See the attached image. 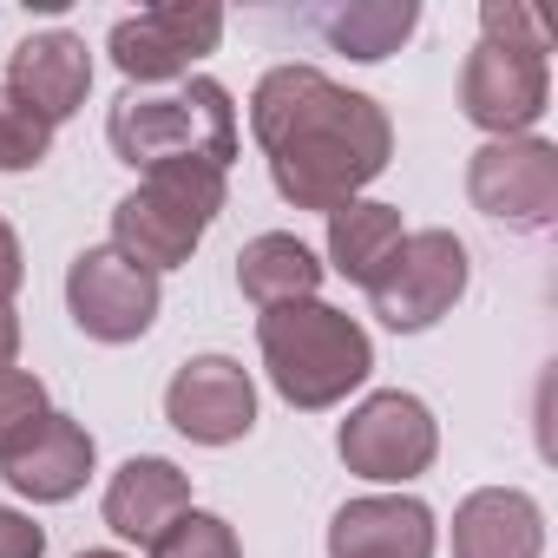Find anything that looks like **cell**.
<instances>
[{
	"label": "cell",
	"instance_id": "cell-1",
	"mask_svg": "<svg viewBox=\"0 0 558 558\" xmlns=\"http://www.w3.org/2000/svg\"><path fill=\"white\" fill-rule=\"evenodd\" d=\"M250 132L269 158V184L296 210H336L362 197L388 158H395V125L388 106L329 80L323 66H269L250 93Z\"/></svg>",
	"mask_w": 558,
	"mask_h": 558
},
{
	"label": "cell",
	"instance_id": "cell-2",
	"mask_svg": "<svg viewBox=\"0 0 558 558\" xmlns=\"http://www.w3.org/2000/svg\"><path fill=\"white\" fill-rule=\"evenodd\" d=\"M256 349L269 368V388L296 414L342 408L368 375H375V342L368 329L336 310V303H283L256 316Z\"/></svg>",
	"mask_w": 558,
	"mask_h": 558
},
{
	"label": "cell",
	"instance_id": "cell-3",
	"mask_svg": "<svg viewBox=\"0 0 558 558\" xmlns=\"http://www.w3.org/2000/svg\"><path fill=\"white\" fill-rule=\"evenodd\" d=\"M106 145L132 171H151V165H217V171H230L236 106L204 73H191L178 86H145V93L125 86L106 112Z\"/></svg>",
	"mask_w": 558,
	"mask_h": 558
},
{
	"label": "cell",
	"instance_id": "cell-4",
	"mask_svg": "<svg viewBox=\"0 0 558 558\" xmlns=\"http://www.w3.org/2000/svg\"><path fill=\"white\" fill-rule=\"evenodd\" d=\"M223 204H230V171H217V165H151L145 184L112 204V250L145 263L151 276L184 269Z\"/></svg>",
	"mask_w": 558,
	"mask_h": 558
},
{
	"label": "cell",
	"instance_id": "cell-5",
	"mask_svg": "<svg viewBox=\"0 0 558 558\" xmlns=\"http://www.w3.org/2000/svg\"><path fill=\"white\" fill-rule=\"evenodd\" d=\"M466 276H473V256L453 230H408L395 243V256L368 276V310L381 329L395 336H421L434 329L440 316H453V303L466 296Z\"/></svg>",
	"mask_w": 558,
	"mask_h": 558
},
{
	"label": "cell",
	"instance_id": "cell-6",
	"mask_svg": "<svg viewBox=\"0 0 558 558\" xmlns=\"http://www.w3.org/2000/svg\"><path fill=\"white\" fill-rule=\"evenodd\" d=\"M466 197L480 217L506 223L512 236H545L558 223V145L525 138H486L466 158Z\"/></svg>",
	"mask_w": 558,
	"mask_h": 558
},
{
	"label": "cell",
	"instance_id": "cell-7",
	"mask_svg": "<svg viewBox=\"0 0 558 558\" xmlns=\"http://www.w3.org/2000/svg\"><path fill=\"white\" fill-rule=\"evenodd\" d=\"M336 453H342L349 473H362V480H375V486H408V480H421V473L434 466V453H440V421H434V408H427L421 395L381 388V395H368L362 408H349V421H342V434H336Z\"/></svg>",
	"mask_w": 558,
	"mask_h": 558
},
{
	"label": "cell",
	"instance_id": "cell-8",
	"mask_svg": "<svg viewBox=\"0 0 558 558\" xmlns=\"http://www.w3.org/2000/svg\"><path fill=\"white\" fill-rule=\"evenodd\" d=\"M158 303H165V283H158L145 263L119 256L112 243L80 250L73 269H66V316H73V329H80L86 342L125 349V342L151 336Z\"/></svg>",
	"mask_w": 558,
	"mask_h": 558
},
{
	"label": "cell",
	"instance_id": "cell-9",
	"mask_svg": "<svg viewBox=\"0 0 558 558\" xmlns=\"http://www.w3.org/2000/svg\"><path fill=\"white\" fill-rule=\"evenodd\" d=\"M223 40V8H204V0H165V8H138L112 27L106 53L112 66L145 93V86H171L191 80V66L204 53H217Z\"/></svg>",
	"mask_w": 558,
	"mask_h": 558
},
{
	"label": "cell",
	"instance_id": "cell-10",
	"mask_svg": "<svg viewBox=\"0 0 558 558\" xmlns=\"http://www.w3.org/2000/svg\"><path fill=\"white\" fill-rule=\"evenodd\" d=\"M551 106V60L525 47H493L480 40L460 66V112L486 138H525Z\"/></svg>",
	"mask_w": 558,
	"mask_h": 558
},
{
	"label": "cell",
	"instance_id": "cell-11",
	"mask_svg": "<svg viewBox=\"0 0 558 558\" xmlns=\"http://www.w3.org/2000/svg\"><path fill=\"white\" fill-rule=\"evenodd\" d=\"M165 421L191 447H230L256 427V381L230 355H191L165 388Z\"/></svg>",
	"mask_w": 558,
	"mask_h": 558
},
{
	"label": "cell",
	"instance_id": "cell-12",
	"mask_svg": "<svg viewBox=\"0 0 558 558\" xmlns=\"http://www.w3.org/2000/svg\"><path fill=\"white\" fill-rule=\"evenodd\" d=\"M440 525L414 493H368L329 519V558H434Z\"/></svg>",
	"mask_w": 558,
	"mask_h": 558
},
{
	"label": "cell",
	"instance_id": "cell-13",
	"mask_svg": "<svg viewBox=\"0 0 558 558\" xmlns=\"http://www.w3.org/2000/svg\"><path fill=\"white\" fill-rule=\"evenodd\" d=\"M8 86L14 99H27L47 125H66L80 106H86V93H93V53H86V40L80 34H66V27H47V34H27L14 53H8Z\"/></svg>",
	"mask_w": 558,
	"mask_h": 558
},
{
	"label": "cell",
	"instance_id": "cell-14",
	"mask_svg": "<svg viewBox=\"0 0 558 558\" xmlns=\"http://www.w3.org/2000/svg\"><path fill=\"white\" fill-rule=\"evenodd\" d=\"M106 525L132 545H151L178 512H191V473L165 453H132L112 480H106V499H99Z\"/></svg>",
	"mask_w": 558,
	"mask_h": 558
},
{
	"label": "cell",
	"instance_id": "cell-15",
	"mask_svg": "<svg viewBox=\"0 0 558 558\" xmlns=\"http://www.w3.org/2000/svg\"><path fill=\"white\" fill-rule=\"evenodd\" d=\"M93 460H99V447H93L86 421L47 414L40 434H34L21 453L0 460V480H8L21 499H34V506H60V499H73V493L93 480Z\"/></svg>",
	"mask_w": 558,
	"mask_h": 558
},
{
	"label": "cell",
	"instance_id": "cell-16",
	"mask_svg": "<svg viewBox=\"0 0 558 558\" xmlns=\"http://www.w3.org/2000/svg\"><path fill=\"white\" fill-rule=\"evenodd\" d=\"M453 558H545V512L519 486H480L453 506Z\"/></svg>",
	"mask_w": 558,
	"mask_h": 558
},
{
	"label": "cell",
	"instance_id": "cell-17",
	"mask_svg": "<svg viewBox=\"0 0 558 558\" xmlns=\"http://www.w3.org/2000/svg\"><path fill=\"white\" fill-rule=\"evenodd\" d=\"M323 276H329L323 256H316L303 236H290V230H263V236H250V243L236 250V290H243V303H256V310L316 303Z\"/></svg>",
	"mask_w": 558,
	"mask_h": 558
},
{
	"label": "cell",
	"instance_id": "cell-18",
	"mask_svg": "<svg viewBox=\"0 0 558 558\" xmlns=\"http://www.w3.org/2000/svg\"><path fill=\"white\" fill-rule=\"evenodd\" d=\"M310 27H316L336 53L375 66V60H388V53H401V47L414 40L421 0H342V8H316Z\"/></svg>",
	"mask_w": 558,
	"mask_h": 558
},
{
	"label": "cell",
	"instance_id": "cell-19",
	"mask_svg": "<svg viewBox=\"0 0 558 558\" xmlns=\"http://www.w3.org/2000/svg\"><path fill=\"white\" fill-rule=\"evenodd\" d=\"M408 236L401 223V204H381V197H349L329 210V263L336 276H349V283L368 290V276L395 256V243Z\"/></svg>",
	"mask_w": 558,
	"mask_h": 558
},
{
	"label": "cell",
	"instance_id": "cell-20",
	"mask_svg": "<svg viewBox=\"0 0 558 558\" xmlns=\"http://www.w3.org/2000/svg\"><path fill=\"white\" fill-rule=\"evenodd\" d=\"M47 414H53V401H47V381L34 368H0V460L21 453Z\"/></svg>",
	"mask_w": 558,
	"mask_h": 558
},
{
	"label": "cell",
	"instance_id": "cell-21",
	"mask_svg": "<svg viewBox=\"0 0 558 558\" xmlns=\"http://www.w3.org/2000/svg\"><path fill=\"white\" fill-rule=\"evenodd\" d=\"M53 158V125L0 86V171H40Z\"/></svg>",
	"mask_w": 558,
	"mask_h": 558
},
{
	"label": "cell",
	"instance_id": "cell-22",
	"mask_svg": "<svg viewBox=\"0 0 558 558\" xmlns=\"http://www.w3.org/2000/svg\"><path fill=\"white\" fill-rule=\"evenodd\" d=\"M151 558H243V545H236V532H230V519H217V512H178L151 545H145Z\"/></svg>",
	"mask_w": 558,
	"mask_h": 558
},
{
	"label": "cell",
	"instance_id": "cell-23",
	"mask_svg": "<svg viewBox=\"0 0 558 558\" xmlns=\"http://www.w3.org/2000/svg\"><path fill=\"white\" fill-rule=\"evenodd\" d=\"M480 40L525 47V53H551V34H545V21L525 8V0H486V8H480Z\"/></svg>",
	"mask_w": 558,
	"mask_h": 558
},
{
	"label": "cell",
	"instance_id": "cell-24",
	"mask_svg": "<svg viewBox=\"0 0 558 558\" xmlns=\"http://www.w3.org/2000/svg\"><path fill=\"white\" fill-rule=\"evenodd\" d=\"M0 558H47V532L14 506H0Z\"/></svg>",
	"mask_w": 558,
	"mask_h": 558
},
{
	"label": "cell",
	"instance_id": "cell-25",
	"mask_svg": "<svg viewBox=\"0 0 558 558\" xmlns=\"http://www.w3.org/2000/svg\"><path fill=\"white\" fill-rule=\"evenodd\" d=\"M21 276H27V263H21V236H14V223H8V217H0V310H14Z\"/></svg>",
	"mask_w": 558,
	"mask_h": 558
},
{
	"label": "cell",
	"instance_id": "cell-26",
	"mask_svg": "<svg viewBox=\"0 0 558 558\" xmlns=\"http://www.w3.org/2000/svg\"><path fill=\"white\" fill-rule=\"evenodd\" d=\"M14 362H21V316L0 310V368H14Z\"/></svg>",
	"mask_w": 558,
	"mask_h": 558
},
{
	"label": "cell",
	"instance_id": "cell-27",
	"mask_svg": "<svg viewBox=\"0 0 558 558\" xmlns=\"http://www.w3.org/2000/svg\"><path fill=\"white\" fill-rule=\"evenodd\" d=\"M80 558H125V551H80Z\"/></svg>",
	"mask_w": 558,
	"mask_h": 558
}]
</instances>
